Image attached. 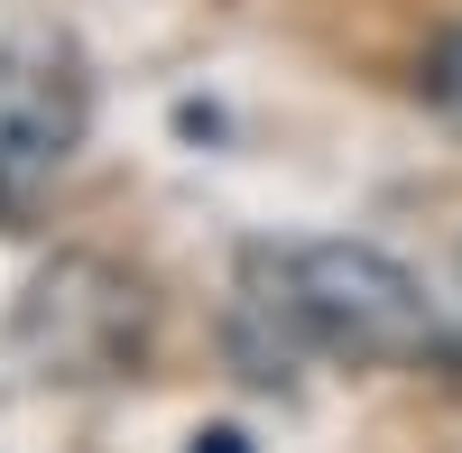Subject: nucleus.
I'll return each mask as SVG.
<instances>
[{"label": "nucleus", "instance_id": "obj_1", "mask_svg": "<svg viewBox=\"0 0 462 453\" xmlns=\"http://www.w3.org/2000/svg\"><path fill=\"white\" fill-rule=\"evenodd\" d=\"M241 315L278 333V352L407 361L435 343V306L416 269L370 241H259L241 259Z\"/></svg>", "mask_w": 462, "mask_h": 453}, {"label": "nucleus", "instance_id": "obj_2", "mask_svg": "<svg viewBox=\"0 0 462 453\" xmlns=\"http://www.w3.org/2000/svg\"><path fill=\"white\" fill-rule=\"evenodd\" d=\"M139 343V287L111 259H56L37 269L10 315V361L28 380H111Z\"/></svg>", "mask_w": 462, "mask_h": 453}, {"label": "nucleus", "instance_id": "obj_3", "mask_svg": "<svg viewBox=\"0 0 462 453\" xmlns=\"http://www.w3.org/2000/svg\"><path fill=\"white\" fill-rule=\"evenodd\" d=\"M84 139V74L56 37H10L0 47V195H28L56 176Z\"/></svg>", "mask_w": 462, "mask_h": 453}, {"label": "nucleus", "instance_id": "obj_4", "mask_svg": "<svg viewBox=\"0 0 462 453\" xmlns=\"http://www.w3.org/2000/svg\"><path fill=\"white\" fill-rule=\"evenodd\" d=\"M416 93L444 130H462V28H435L426 37V65H416Z\"/></svg>", "mask_w": 462, "mask_h": 453}, {"label": "nucleus", "instance_id": "obj_5", "mask_svg": "<svg viewBox=\"0 0 462 453\" xmlns=\"http://www.w3.org/2000/svg\"><path fill=\"white\" fill-rule=\"evenodd\" d=\"M195 453H241V435H231V426H213V435H195Z\"/></svg>", "mask_w": 462, "mask_h": 453}]
</instances>
